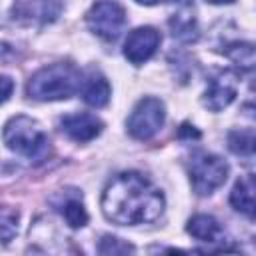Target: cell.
Listing matches in <instances>:
<instances>
[{
	"label": "cell",
	"instance_id": "277c9868",
	"mask_svg": "<svg viewBox=\"0 0 256 256\" xmlns=\"http://www.w3.org/2000/svg\"><path fill=\"white\" fill-rule=\"evenodd\" d=\"M228 172V162L216 154H196L188 164L190 182L198 196H210L214 190H218L226 182Z\"/></svg>",
	"mask_w": 256,
	"mask_h": 256
},
{
	"label": "cell",
	"instance_id": "44dd1931",
	"mask_svg": "<svg viewBox=\"0 0 256 256\" xmlns=\"http://www.w3.org/2000/svg\"><path fill=\"white\" fill-rule=\"evenodd\" d=\"M138 4H144V6H154V4H158V2H162V0H136Z\"/></svg>",
	"mask_w": 256,
	"mask_h": 256
},
{
	"label": "cell",
	"instance_id": "8fae6325",
	"mask_svg": "<svg viewBox=\"0 0 256 256\" xmlns=\"http://www.w3.org/2000/svg\"><path fill=\"white\" fill-rule=\"evenodd\" d=\"M230 206L246 218H256V174L240 176L230 192Z\"/></svg>",
	"mask_w": 256,
	"mask_h": 256
},
{
	"label": "cell",
	"instance_id": "ac0fdd59",
	"mask_svg": "<svg viewBox=\"0 0 256 256\" xmlns=\"http://www.w3.org/2000/svg\"><path fill=\"white\" fill-rule=\"evenodd\" d=\"M98 252L100 254H128V252H134V246L128 242H122L120 238L104 236L98 244Z\"/></svg>",
	"mask_w": 256,
	"mask_h": 256
},
{
	"label": "cell",
	"instance_id": "5bb4252c",
	"mask_svg": "<svg viewBox=\"0 0 256 256\" xmlns=\"http://www.w3.org/2000/svg\"><path fill=\"white\" fill-rule=\"evenodd\" d=\"M228 148L238 156H254L256 154V130H248V128L230 130Z\"/></svg>",
	"mask_w": 256,
	"mask_h": 256
},
{
	"label": "cell",
	"instance_id": "6da1fadb",
	"mask_svg": "<svg viewBox=\"0 0 256 256\" xmlns=\"http://www.w3.org/2000/svg\"><path fill=\"white\" fill-rule=\"evenodd\" d=\"M102 212L110 222L120 226L150 224L164 212V194L146 176L124 172L104 188Z\"/></svg>",
	"mask_w": 256,
	"mask_h": 256
},
{
	"label": "cell",
	"instance_id": "9a60e30c",
	"mask_svg": "<svg viewBox=\"0 0 256 256\" xmlns=\"http://www.w3.org/2000/svg\"><path fill=\"white\" fill-rule=\"evenodd\" d=\"M54 0H20L18 2V10L22 16H28V18H42V20H48L50 18H56L58 10H52Z\"/></svg>",
	"mask_w": 256,
	"mask_h": 256
},
{
	"label": "cell",
	"instance_id": "52a82bcc",
	"mask_svg": "<svg viewBox=\"0 0 256 256\" xmlns=\"http://www.w3.org/2000/svg\"><path fill=\"white\" fill-rule=\"evenodd\" d=\"M160 40L162 38H160V32L156 28H152V26L136 28L128 34V38L124 42V56L134 66H140L156 54Z\"/></svg>",
	"mask_w": 256,
	"mask_h": 256
},
{
	"label": "cell",
	"instance_id": "e0dca14e",
	"mask_svg": "<svg viewBox=\"0 0 256 256\" xmlns=\"http://www.w3.org/2000/svg\"><path fill=\"white\" fill-rule=\"evenodd\" d=\"M0 230H2V240L4 244H8L12 240V236L18 230V212L10 210V208H2V216H0Z\"/></svg>",
	"mask_w": 256,
	"mask_h": 256
},
{
	"label": "cell",
	"instance_id": "2e32d148",
	"mask_svg": "<svg viewBox=\"0 0 256 256\" xmlns=\"http://www.w3.org/2000/svg\"><path fill=\"white\" fill-rule=\"evenodd\" d=\"M62 216L70 228H84L88 224V212L78 198H66L64 200Z\"/></svg>",
	"mask_w": 256,
	"mask_h": 256
},
{
	"label": "cell",
	"instance_id": "5b68a950",
	"mask_svg": "<svg viewBox=\"0 0 256 256\" xmlns=\"http://www.w3.org/2000/svg\"><path fill=\"white\" fill-rule=\"evenodd\" d=\"M126 10L116 0H98L86 14V24L92 34L104 42H114L126 28Z\"/></svg>",
	"mask_w": 256,
	"mask_h": 256
},
{
	"label": "cell",
	"instance_id": "9c48e42d",
	"mask_svg": "<svg viewBox=\"0 0 256 256\" xmlns=\"http://www.w3.org/2000/svg\"><path fill=\"white\" fill-rule=\"evenodd\" d=\"M168 26L172 36L180 42H196L198 40V18L196 6L192 0H172L170 4V18Z\"/></svg>",
	"mask_w": 256,
	"mask_h": 256
},
{
	"label": "cell",
	"instance_id": "ba28073f",
	"mask_svg": "<svg viewBox=\"0 0 256 256\" xmlns=\"http://www.w3.org/2000/svg\"><path fill=\"white\" fill-rule=\"evenodd\" d=\"M238 94L236 74L230 70H222L208 80V88L204 92V106L212 112H220L228 108Z\"/></svg>",
	"mask_w": 256,
	"mask_h": 256
},
{
	"label": "cell",
	"instance_id": "7402d4cb",
	"mask_svg": "<svg viewBox=\"0 0 256 256\" xmlns=\"http://www.w3.org/2000/svg\"><path fill=\"white\" fill-rule=\"evenodd\" d=\"M210 4H232L234 0H208Z\"/></svg>",
	"mask_w": 256,
	"mask_h": 256
},
{
	"label": "cell",
	"instance_id": "4fadbf2b",
	"mask_svg": "<svg viewBox=\"0 0 256 256\" xmlns=\"http://www.w3.org/2000/svg\"><path fill=\"white\" fill-rule=\"evenodd\" d=\"M82 100L92 108H102L110 100V84L102 74H92L82 88Z\"/></svg>",
	"mask_w": 256,
	"mask_h": 256
},
{
	"label": "cell",
	"instance_id": "d6986e66",
	"mask_svg": "<svg viewBox=\"0 0 256 256\" xmlns=\"http://www.w3.org/2000/svg\"><path fill=\"white\" fill-rule=\"evenodd\" d=\"M242 112H244L246 116H250V118H254V120H256V96H254V98H250V100L242 106Z\"/></svg>",
	"mask_w": 256,
	"mask_h": 256
},
{
	"label": "cell",
	"instance_id": "3957f363",
	"mask_svg": "<svg viewBox=\"0 0 256 256\" xmlns=\"http://www.w3.org/2000/svg\"><path fill=\"white\" fill-rule=\"evenodd\" d=\"M4 144L34 162H44L50 154V140L40 124L28 116H14L4 126Z\"/></svg>",
	"mask_w": 256,
	"mask_h": 256
},
{
	"label": "cell",
	"instance_id": "ffe728a7",
	"mask_svg": "<svg viewBox=\"0 0 256 256\" xmlns=\"http://www.w3.org/2000/svg\"><path fill=\"white\" fill-rule=\"evenodd\" d=\"M2 86H4V92H2V100L6 102L10 98V92H12V80L8 76H2Z\"/></svg>",
	"mask_w": 256,
	"mask_h": 256
},
{
	"label": "cell",
	"instance_id": "30bf717a",
	"mask_svg": "<svg viewBox=\"0 0 256 256\" xmlns=\"http://www.w3.org/2000/svg\"><path fill=\"white\" fill-rule=\"evenodd\" d=\"M62 132L74 140V142H90L102 132V122L94 114L78 112V114H68L60 120Z\"/></svg>",
	"mask_w": 256,
	"mask_h": 256
},
{
	"label": "cell",
	"instance_id": "8992f818",
	"mask_svg": "<svg viewBox=\"0 0 256 256\" xmlns=\"http://www.w3.org/2000/svg\"><path fill=\"white\" fill-rule=\"evenodd\" d=\"M164 120H166L164 102L154 96H146L134 106L132 114L126 120V128L132 138L150 140L152 136H156L162 130Z\"/></svg>",
	"mask_w": 256,
	"mask_h": 256
},
{
	"label": "cell",
	"instance_id": "7c38bea8",
	"mask_svg": "<svg viewBox=\"0 0 256 256\" xmlns=\"http://www.w3.org/2000/svg\"><path fill=\"white\" fill-rule=\"evenodd\" d=\"M188 234L200 242H218L224 234L220 222L210 214H196L188 220Z\"/></svg>",
	"mask_w": 256,
	"mask_h": 256
},
{
	"label": "cell",
	"instance_id": "7a4b0ae2",
	"mask_svg": "<svg viewBox=\"0 0 256 256\" xmlns=\"http://www.w3.org/2000/svg\"><path fill=\"white\" fill-rule=\"evenodd\" d=\"M82 86L80 70L70 62H56L50 66L40 68L28 80L26 92L30 98L40 102L52 100H66L74 96Z\"/></svg>",
	"mask_w": 256,
	"mask_h": 256
}]
</instances>
